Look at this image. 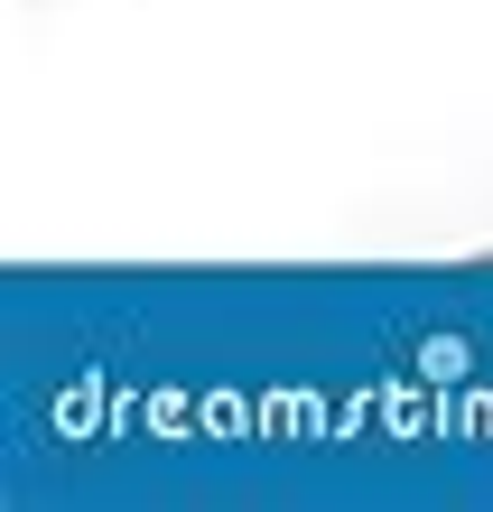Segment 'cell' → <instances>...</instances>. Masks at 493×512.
<instances>
[]
</instances>
